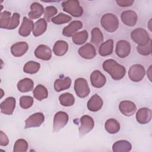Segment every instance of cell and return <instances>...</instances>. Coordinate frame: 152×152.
Returning a JSON list of instances; mask_svg holds the SVG:
<instances>
[{
  "instance_id": "obj_12",
  "label": "cell",
  "mask_w": 152,
  "mask_h": 152,
  "mask_svg": "<svg viewBox=\"0 0 152 152\" xmlns=\"http://www.w3.org/2000/svg\"><path fill=\"white\" fill-rule=\"evenodd\" d=\"M119 109L122 115L126 116H131L136 112L137 106L132 101L123 100L119 104Z\"/></svg>"
},
{
  "instance_id": "obj_43",
  "label": "cell",
  "mask_w": 152,
  "mask_h": 152,
  "mask_svg": "<svg viewBox=\"0 0 152 152\" xmlns=\"http://www.w3.org/2000/svg\"><path fill=\"white\" fill-rule=\"evenodd\" d=\"M116 2L120 7H126L133 5L134 1L132 0H116Z\"/></svg>"
},
{
  "instance_id": "obj_37",
  "label": "cell",
  "mask_w": 152,
  "mask_h": 152,
  "mask_svg": "<svg viewBox=\"0 0 152 152\" xmlns=\"http://www.w3.org/2000/svg\"><path fill=\"white\" fill-rule=\"evenodd\" d=\"M28 149V143L24 139L17 140L14 145L13 151L14 152H26Z\"/></svg>"
},
{
  "instance_id": "obj_36",
  "label": "cell",
  "mask_w": 152,
  "mask_h": 152,
  "mask_svg": "<svg viewBox=\"0 0 152 152\" xmlns=\"http://www.w3.org/2000/svg\"><path fill=\"white\" fill-rule=\"evenodd\" d=\"M11 18V14L10 12L4 11L1 12L0 14V27L1 28L7 29Z\"/></svg>"
},
{
  "instance_id": "obj_19",
  "label": "cell",
  "mask_w": 152,
  "mask_h": 152,
  "mask_svg": "<svg viewBox=\"0 0 152 152\" xmlns=\"http://www.w3.org/2000/svg\"><path fill=\"white\" fill-rule=\"evenodd\" d=\"M28 49V45L26 42H20L13 44L11 47V54L15 57L24 55Z\"/></svg>"
},
{
  "instance_id": "obj_8",
  "label": "cell",
  "mask_w": 152,
  "mask_h": 152,
  "mask_svg": "<svg viewBox=\"0 0 152 152\" xmlns=\"http://www.w3.org/2000/svg\"><path fill=\"white\" fill-rule=\"evenodd\" d=\"M145 70L143 65L140 64H134L132 65L128 71L129 79L134 82H140L144 77Z\"/></svg>"
},
{
  "instance_id": "obj_30",
  "label": "cell",
  "mask_w": 152,
  "mask_h": 152,
  "mask_svg": "<svg viewBox=\"0 0 152 152\" xmlns=\"http://www.w3.org/2000/svg\"><path fill=\"white\" fill-rule=\"evenodd\" d=\"M33 94L34 97L39 101H41L48 97V91L47 88L42 84L37 85L33 90Z\"/></svg>"
},
{
  "instance_id": "obj_24",
  "label": "cell",
  "mask_w": 152,
  "mask_h": 152,
  "mask_svg": "<svg viewBox=\"0 0 152 152\" xmlns=\"http://www.w3.org/2000/svg\"><path fill=\"white\" fill-rule=\"evenodd\" d=\"M131 149V144L128 141L125 140L117 141L112 145V150L114 152H128Z\"/></svg>"
},
{
  "instance_id": "obj_4",
  "label": "cell",
  "mask_w": 152,
  "mask_h": 152,
  "mask_svg": "<svg viewBox=\"0 0 152 152\" xmlns=\"http://www.w3.org/2000/svg\"><path fill=\"white\" fill-rule=\"evenodd\" d=\"M131 39L138 46H144L151 40L147 31L142 28H137L131 33Z\"/></svg>"
},
{
  "instance_id": "obj_38",
  "label": "cell",
  "mask_w": 152,
  "mask_h": 152,
  "mask_svg": "<svg viewBox=\"0 0 152 152\" xmlns=\"http://www.w3.org/2000/svg\"><path fill=\"white\" fill-rule=\"evenodd\" d=\"M33 103V98L30 96H23L20 99V106L24 109H27L31 107Z\"/></svg>"
},
{
  "instance_id": "obj_39",
  "label": "cell",
  "mask_w": 152,
  "mask_h": 152,
  "mask_svg": "<svg viewBox=\"0 0 152 152\" xmlns=\"http://www.w3.org/2000/svg\"><path fill=\"white\" fill-rule=\"evenodd\" d=\"M58 10L54 6H48L45 9L44 18L48 22H50L53 17L57 14Z\"/></svg>"
},
{
  "instance_id": "obj_9",
  "label": "cell",
  "mask_w": 152,
  "mask_h": 152,
  "mask_svg": "<svg viewBox=\"0 0 152 152\" xmlns=\"http://www.w3.org/2000/svg\"><path fill=\"white\" fill-rule=\"evenodd\" d=\"M45 121V116L41 112H37L30 115L25 121V129L39 127Z\"/></svg>"
},
{
  "instance_id": "obj_5",
  "label": "cell",
  "mask_w": 152,
  "mask_h": 152,
  "mask_svg": "<svg viewBox=\"0 0 152 152\" xmlns=\"http://www.w3.org/2000/svg\"><path fill=\"white\" fill-rule=\"evenodd\" d=\"M74 90L77 96L80 98L87 97L90 92L87 81L84 78L76 79L74 82Z\"/></svg>"
},
{
  "instance_id": "obj_29",
  "label": "cell",
  "mask_w": 152,
  "mask_h": 152,
  "mask_svg": "<svg viewBox=\"0 0 152 152\" xmlns=\"http://www.w3.org/2000/svg\"><path fill=\"white\" fill-rule=\"evenodd\" d=\"M104 128L106 131L110 134H115L120 130L119 122L114 118L107 119L104 124Z\"/></svg>"
},
{
  "instance_id": "obj_11",
  "label": "cell",
  "mask_w": 152,
  "mask_h": 152,
  "mask_svg": "<svg viewBox=\"0 0 152 152\" xmlns=\"http://www.w3.org/2000/svg\"><path fill=\"white\" fill-rule=\"evenodd\" d=\"M121 18L124 24L129 27H133L137 22L138 15L133 10H126L121 13Z\"/></svg>"
},
{
  "instance_id": "obj_27",
  "label": "cell",
  "mask_w": 152,
  "mask_h": 152,
  "mask_svg": "<svg viewBox=\"0 0 152 152\" xmlns=\"http://www.w3.org/2000/svg\"><path fill=\"white\" fill-rule=\"evenodd\" d=\"M47 29V21L45 18H40L34 24L32 31L33 34L35 37H38L43 34Z\"/></svg>"
},
{
  "instance_id": "obj_32",
  "label": "cell",
  "mask_w": 152,
  "mask_h": 152,
  "mask_svg": "<svg viewBox=\"0 0 152 152\" xmlns=\"http://www.w3.org/2000/svg\"><path fill=\"white\" fill-rule=\"evenodd\" d=\"M59 100L62 106H71L75 103V97L70 93H65L59 96Z\"/></svg>"
},
{
  "instance_id": "obj_40",
  "label": "cell",
  "mask_w": 152,
  "mask_h": 152,
  "mask_svg": "<svg viewBox=\"0 0 152 152\" xmlns=\"http://www.w3.org/2000/svg\"><path fill=\"white\" fill-rule=\"evenodd\" d=\"M137 50L141 55L147 56L151 53V40L144 46H137Z\"/></svg>"
},
{
  "instance_id": "obj_2",
  "label": "cell",
  "mask_w": 152,
  "mask_h": 152,
  "mask_svg": "<svg viewBox=\"0 0 152 152\" xmlns=\"http://www.w3.org/2000/svg\"><path fill=\"white\" fill-rule=\"evenodd\" d=\"M100 23L102 27L109 33L116 31L119 25L118 17L112 13H106L104 14L101 18Z\"/></svg>"
},
{
  "instance_id": "obj_42",
  "label": "cell",
  "mask_w": 152,
  "mask_h": 152,
  "mask_svg": "<svg viewBox=\"0 0 152 152\" xmlns=\"http://www.w3.org/2000/svg\"><path fill=\"white\" fill-rule=\"evenodd\" d=\"M9 140L8 137L2 131H0V145L7 146Z\"/></svg>"
},
{
  "instance_id": "obj_44",
  "label": "cell",
  "mask_w": 152,
  "mask_h": 152,
  "mask_svg": "<svg viewBox=\"0 0 152 152\" xmlns=\"http://www.w3.org/2000/svg\"><path fill=\"white\" fill-rule=\"evenodd\" d=\"M1 98L2 97V96H4V91H3V90L2 88H1Z\"/></svg>"
},
{
  "instance_id": "obj_22",
  "label": "cell",
  "mask_w": 152,
  "mask_h": 152,
  "mask_svg": "<svg viewBox=\"0 0 152 152\" xmlns=\"http://www.w3.org/2000/svg\"><path fill=\"white\" fill-rule=\"evenodd\" d=\"M45 10L42 5L38 2H33L30 5V11L28 13L30 19L34 20L40 18L44 13Z\"/></svg>"
},
{
  "instance_id": "obj_14",
  "label": "cell",
  "mask_w": 152,
  "mask_h": 152,
  "mask_svg": "<svg viewBox=\"0 0 152 152\" xmlns=\"http://www.w3.org/2000/svg\"><path fill=\"white\" fill-rule=\"evenodd\" d=\"M16 104V100L13 97H8L6 98L0 104L1 113L11 115L12 114Z\"/></svg>"
},
{
  "instance_id": "obj_35",
  "label": "cell",
  "mask_w": 152,
  "mask_h": 152,
  "mask_svg": "<svg viewBox=\"0 0 152 152\" xmlns=\"http://www.w3.org/2000/svg\"><path fill=\"white\" fill-rule=\"evenodd\" d=\"M72 17L68 15H66L64 13L60 12L55 17H53L51 20V21L55 24L60 25L64 23H66L71 21Z\"/></svg>"
},
{
  "instance_id": "obj_6",
  "label": "cell",
  "mask_w": 152,
  "mask_h": 152,
  "mask_svg": "<svg viewBox=\"0 0 152 152\" xmlns=\"http://www.w3.org/2000/svg\"><path fill=\"white\" fill-rule=\"evenodd\" d=\"M94 126V122L93 119L88 115H83L80 118V125L78 128L80 138H82L90 132Z\"/></svg>"
},
{
  "instance_id": "obj_33",
  "label": "cell",
  "mask_w": 152,
  "mask_h": 152,
  "mask_svg": "<svg viewBox=\"0 0 152 152\" xmlns=\"http://www.w3.org/2000/svg\"><path fill=\"white\" fill-rule=\"evenodd\" d=\"M40 68V64L35 61H28L24 65L23 71L27 74H34L37 73Z\"/></svg>"
},
{
  "instance_id": "obj_7",
  "label": "cell",
  "mask_w": 152,
  "mask_h": 152,
  "mask_svg": "<svg viewBox=\"0 0 152 152\" xmlns=\"http://www.w3.org/2000/svg\"><path fill=\"white\" fill-rule=\"evenodd\" d=\"M69 119L68 115L63 111L56 112L53 118V132H58L62 129L68 123Z\"/></svg>"
},
{
  "instance_id": "obj_20",
  "label": "cell",
  "mask_w": 152,
  "mask_h": 152,
  "mask_svg": "<svg viewBox=\"0 0 152 152\" xmlns=\"http://www.w3.org/2000/svg\"><path fill=\"white\" fill-rule=\"evenodd\" d=\"M103 104L102 99L97 94H94L88 100L87 106L90 111L97 112L101 109Z\"/></svg>"
},
{
  "instance_id": "obj_17",
  "label": "cell",
  "mask_w": 152,
  "mask_h": 152,
  "mask_svg": "<svg viewBox=\"0 0 152 152\" xmlns=\"http://www.w3.org/2000/svg\"><path fill=\"white\" fill-rule=\"evenodd\" d=\"M151 110L147 107H142L136 113L137 121L140 124H148L151 119Z\"/></svg>"
},
{
  "instance_id": "obj_1",
  "label": "cell",
  "mask_w": 152,
  "mask_h": 152,
  "mask_svg": "<svg viewBox=\"0 0 152 152\" xmlns=\"http://www.w3.org/2000/svg\"><path fill=\"white\" fill-rule=\"evenodd\" d=\"M102 66L103 70L109 74L114 80H121L126 74L125 66L118 64L113 59H108L104 61L102 64Z\"/></svg>"
},
{
  "instance_id": "obj_21",
  "label": "cell",
  "mask_w": 152,
  "mask_h": 152,
  "mask_svg": "<svg viewBox=\"0 0 152 152\" xmlns=\"http://www.w3.org/2000/svg\"><path fill=\"white\" fill-rule=\"evenodd\" d=\"M34 24L31 19L24 17L22 24L18 29L19 34L23 37H27L30 35L31 31H33Z\"/></svg>"
},
{
  "instance_id": "obj_23",
  "label": "cell",
  "mask_w": 152,
  "mask_h": 152,
  "mask_svg": "<svg viewBox=\"0 0 152 152\" xmlns=\"http://www.w3.org/2000/svg\"><path fill=\"white\" fill-rule=\"evenodd\" d=\"M71 83V79L69 77L56 79L54 82V89L57 92L68 89L70 87Z\"/></svg>"
},
{
  "instance_id": "obj_10",
  "label": "cell",
  "mask_w": 152,
  "mask_h": 152,
  "mask_svg": "<svg viewBox=\"0 0 152 152\" xmlns=\"http://www.w3.org/2000/svg\"><path fill=\"white\" fill-rule=\"evenodd\" d=\"M131 49V45L128 41L121 40L116 43L115 52L117 56L119 58H125L129 55Z\"/></svg>"
},
{
  "instance_id": "obj_31",
  "label": "cell",
  "mask_w": 152,
  "mask_h": 152,
  "mask_svg": "<svg viewBox=\"0 0 152 152\" xmlns=\"http://www.w3.org/2000/svg\"><path fill=\"white\" fill-rule=\"evenodd\" d=\"M88 37V32L86 30H82L79 32H77L72 36V41L74 44L77 45H81L85 43Z\"/></svg>"
},
{
  "instance_id": "obj_26",
  "label": "cell",
  "mask_w": 152,
  "mask_h": 152,
  "mask_svg": "<svg viewBox=\"0 0 152 152\" xmlns=\"http://www.w3.org/2000/svg\"><path fill=\"white\" fill-rule=\"evenodd\" d=\"M68 50V44L64 40L56 41L53 47V52L55 55L61 56L64 55Z\"/></svg>"
},
{
  "instance_id": "obj_18",
  "label": "cell",
  "mask_w": 152,
  "mask_h": 152,
  "mask_svg": "<svg viewBox=\"0 0 152 152\" xmlns=\"http://www.w3.org/2000/svg\"><path fill=\"white\" fill-rule=\"evenodd\" d=\"M83 27V23L80 20L71 21L67 26L65 27L62 30V34L66 37H72L78 30Z\"/></svg>"
},
{
  "instance_id": "obj_15",
  "label": "cell",
  "mask_w": 152,
  "mask_h": 152,
  "mask_svg": "<svg viewBox=\"0 0 152 152\" xmlns=\"http://www.w3.org/2000/svg\"><path fill=\"white\" fill-rule=\"evenodd\" d=\"M78 52L81 57L86 59H93L96 55V50L94 46L90 43H87L80 47Z\"/></svg>"
},
{
  "instance_id": "obj_13",
  "label": "cell",
  "mask_w": 152,
  "mask_h": 152,
  "mask_svg": "<svg viewBox=\"0 0 152 152\" xmlns=\"http://www.w3.org/2000/svg\"><path fill=\"white\" fill-rule=\"evenodd\" d=\"M90 81L91 85L95 88H102L106 83V77L99 70H94L90 75Z\"/></svg>"
},
{
  "instance_id": "obj_25",
  "label": "cell",
  "mask_w": 152,
  "mask_h": 152,
  "mask_svg": "<svg viewBox=\"0 0 152 152\" xmlns=\"http://www.w3.org/2000/svg\"><path fill=\"white\" fill-rule=\"evenodd\" d=\"M17 87L18 91L21 93L29 92L33 89L34 82L29 78H24L18 82Z\"/></svg>"
},
{
  "instance_id": "obj_28",
  "label": "cell",
  "mask_w": 152,
  "mask_h": 152,
  "mask_svg": "<svg viewBox=\"0 0 152 152\" xmlns=\"http://www.w3.org/2000/svg\"><path fill=\"white\" fill-rule=\"evenodd\" d=\"M113 50V40L109 39L102 43L99 49V53L102 56H106L112 53Z\"/></svg>"
},
{
  "instance_id": "obj_34",
  "label": "cell",
  "mask_w": 152,
  "mask_h": 152,
  "mask_svg": "<svg viewBox=\"0 0 152 152\" xmlns=\"http://www.w3.org/2000/svg\"><path fill=\"white\" fill-rule=\"evenodd\" d=\"M91 42L96 45H99L103 41V34L98 27H94L91 32Z\"/></svg>"
},
{
  "instance_id": "obj_3",
  "label": "cell",
  "mask_w": 152,
  "mask_h": 152,
  "mask_svg": "<svg viewBox=\"0 0 152 152\" xmlns=\"http://www.w3.org/2000/svg\"><path fill=\"white\" fill-rule=\"evenodd\" d=\"M63 10L74 17H80L83 14V9L77 0L64 1L62 3Z\"/></svg>"
},
{
  "instance_id": "obj_41",
  "label": "cell",
  "mask_w": 152,
  "mask_h": 152,
  "mask_svg": "<svg viewBox=\"0 0 152 152\" xmlns=\"http://www.w3.org/2000/svg\"><path fill=\"white\" fill-rule=\"evenodd\" d=\"M20 14L17 12H14L11 18V20L10 21L9 24L7 29L13 30L17 28L18 26L20 23Z\"/></svg>"
},
{
  "instance_id": "obj_16",
  "label": "cell",
  "mask_w": 152,
  "mask_h": 152,
  "mask_svg": "<svg viewBox=\"0 0 152 152\" xmlns=\"http://www.w3.org/2000/svg\"><path fill=\"white\" fill-rule=\"evenodd\" d=\"M34 55L38 59L49 61L52 58V50L49 46L45 45H40L35 49Z\"/></svg>"
}]
</instances>
